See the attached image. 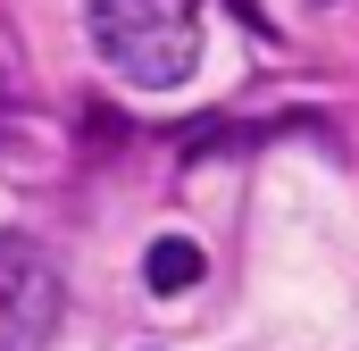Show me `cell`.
<instances>
[{"label": "cell", "mask_w": 359, "mask_h": 351, "mask_svg": "<svg viewBox=\"0 0 359 351\" xmlns=\"http://www.w3.org/2000/svg\"><path fill=\"white\" fill-rule=\"evenodd\" d=\"M84 34L142 92H168L201 67V0H92Z\"/></svg>", "instance_id": "cell-1"}, {"label": "cell", "mask_w": 359, "mask_h": 351, "mask_svg": "<svg viewBox=\"0 0 359 351\" xmlns=\"http://www.w3.org/2000/svg\"><path fill=\"white\" fill-rule=\"evenodd\" d=\"M59 326V267L34 234H0V351H42Z\"/></svg>", "instance_id": "cell-2"}, {"label": "cell", "mask_w": 359, "mask_h": 351, "mask_svg": "<svg viewBox=\"0 0 359 351\" xmlns=\"http://www.w3.org/2000/svg\"><path fill=\"white\" fill-rule=\"evenodd\" d=\"M201 243H184V234H159L151 251H142V276H151V293H192L201 284Z\"/></svg>", "instance_id": "cell-3"}]
</instances>
